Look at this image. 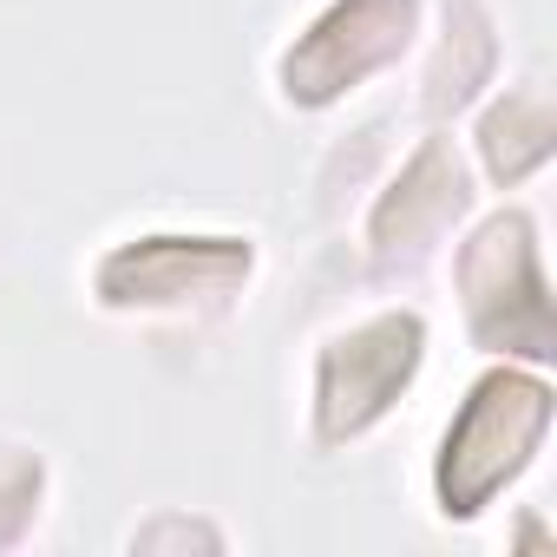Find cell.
I'll return each instance as SVG.
<instances>
[{
    "instance_id": "cell-8",
    "label": "cell",
    "mask_w": 557,
    "mask_h": 557,
    "mask_svg": "<svg viewBox=\"0 0 557 557\" xmlns=\"http://www.w3.org/2000/svg\"><path fill=\"white\" fill-rule=\"evenodd\" d=\"M40 492H47V466L34 446L0 440V544H21L27 524L40 518Z\"/></svg>"
},
{
    "instance_id": "cell-6",
    "label": "cell",
    "mask_w": 557,
    "mask_h": 557,
    "mask_svg": "<svg viewBox=\"0 0 557 557\" xmlns=\"http://www.w3.org/2000/svg\"><path fill=\"white\" fill-rule=\"evenodd\" d=\"M466 210V171L459 158L433 138L420 145V158L400 171V184L387 190L381 216H374V256L381 262H400V256H420L453 216Z\"/></svg>"
},
{
    "instance_id": "cell-1",
    "label": "cell",
    "mask_w": 557,
    "mask_h": 557,
    "mask_svg": "<svg viewBox=\"0 0 557 557\" xmlns=\"http://www.w3.org/2000/svg\"><path fill=\"white\" fill-rule=\"evenodd\" d=\"M550 426V387L531 381V374H485L472 387V400L459 407V420L446 426V446H440V511L446 518H472L485 511L537 453Z\"/></svg>"
},
{
    "instance_id": "cell-5",
    "label": "cell",
    "mask_w": 557,
    "mask_h": 557,
    "mask_svg": "<svg viewBox=\"0 0 557 557\" xmlns=\"http://www.w3.org/2000/svg\"><path fill=\"white\" fill-rule=\"evenodd\" d=\"M413 0H335V8L289 47L283 92L296 106H329L368 73H381L413 40Z\"/></svg>"
},
{
    "instance_id": "cell-7",
    "label": "cell",
    "mask_w": 557,
    "mask_h": 557,
    "mask_svg": "<svg viewBox=\"0 0 557 557\" xmlns=\"http://www.w3.org/2000/svg\"><path fill=\"white\" fill-rule=\"evenodd\" d=\"M544 151H550V106L537 86H524L485 119V164H492V177L518 184L524 171L544 164Z\"/></svg>"
},
{
    "instance_id": "cell-3",
    "label": "cell",
    "mask_w": 557,
    "mask_h": 557,
    "mask_svg": "<svg viewBox=\"0 0 557 557\" xmlns=\"http://www.w3.org/2000/svg\"><path fill=\"white\" fill-rule=\"evenodd\" d=\"M420 348H426V322L413 309H387V315H368L361 329L335 335L315 368V440L342 446V440L368 433L394 407V394L413 381Z\"/></svg>"
},
{
    "instance_id": "cell-4",
    "label": "cell",
    "mask_w": 557,
    "mask_h": 557,
    "mask_svg": "<svg viewBox=\"0 0 557 557\" xmlns=\"http://www.w3.org/2000/svg\"><path fill=\"white\" fill-rule=\"evenodd\" d=\"M249 262L256 249L243 236H145L92 269V289L106 309H197L223 302Z\"/></svg>"
},
{
    "instance_id": "cell-2",
    "label": "cell",
    "mask_w": 557,
    "mask_h": 557,
    "mask_svg": "<svg viewBox=\"0 0 557 557\" xmlns=\"http://www.w3.org/2000/svg\"><path fill=\"white\" fill-rule=\"evenodd\" d=\"M459 289H466V315L479 348L492 355H550V302H544V269H537V243L531 223L492 216L466 249H459Z\"/></svg>"
}]
</instances>
